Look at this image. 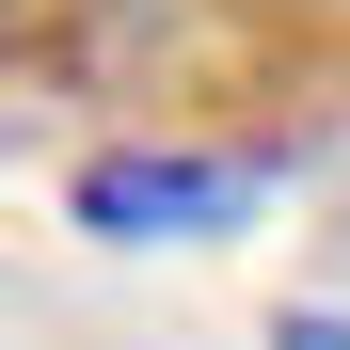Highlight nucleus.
<instances>
[{"mask_svg":"<svg viewBox=\"0 0 350 350\" xmlns=\"http://www.w3.org/2000/svg\"><path fill=\"white\" fill-rule=\"evenodd\" d=\"M239 207H255V175H223V159H96L80 175L96 239H207V223H239Z\"/></svg>","mask_w":350,"mask_h":350,"instance_id":"1","label":"nucleus"},{"mask_svg":"<svg viewBox=\"0 0 350 350\" xmlns=\"http://www.w3.org/2000/svg\"><path fill=\"white\" fill-rule=\"evenodd\" d=\"M80 16H96V0H0V48H64Z\"/></svg>","mask_w":350,"mask_h":350,"instance_id":"2","label":"nucleus"},{"mask_svg":"<svg viewBox=\"0 0 350 350\" xmlns=\"http://www.w3.org/2000/svg\"><path fill=\"white\" fill-rule=\"evenodd\" d=\"M271 350H350V319H319V303H286V319H271Z\"/></svg>","mask_w":350,"mask_h":350,"instance_id":"3","label":"nucleus"}]
</instances>
